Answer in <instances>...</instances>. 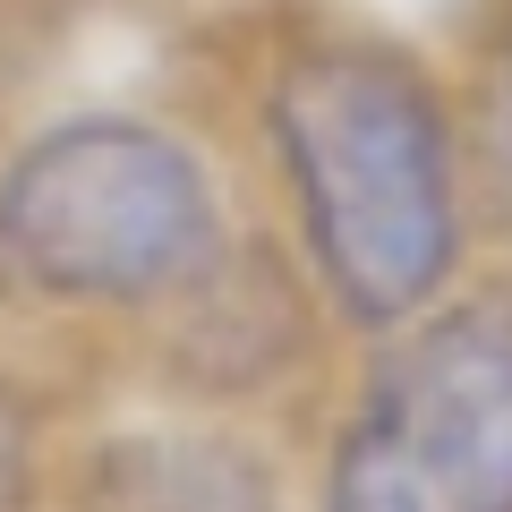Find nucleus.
<instances>
[{"mask_svg": "<svg viewBox=\"0 0 512 512\" xmlns=\"http://www.w3.org/2000/svg\"><path fill=\"white\" fill-rule=\"evenodd\" d=\"M0 512H43V427L9 376H0Z\"/></svg>", "mask_w": 512, "mask_h": 512, "instance_id": "6", "label": "nucleus"}, {"mask_svg": "<svg viewBox=\"0 0 512 512\" xmlns=\"http://www.w3.org/2000/svg\"><path fill=\"white\" fill-rule=\"evenodd\" d=\"M376 342L308 512H512V299H436Z\"/></svg>", "mask_w": 512, "mask_h": 512, "instance_id": "3", "label": "nucleus"}, {"mask_svg": "<svg viewBox=\"0 0 512 512\" xmlns=\"http://www.w3.org/2000/svg\"><path fill=\"white\" fill-rule=\"evenodd\" d=\"M231 248L205 154L137 111L52 120L0 171V274L43 308H180Z\"/></svg>", "mask_w": 512, "mask_h": 512, "instance_id": "2", "label": "nucleus"}, {"mask_svg": "<svg viewBox=\"0 0 512 512\" xmlns=\"http://www.w3.org/2000/svg\"><path fill=\"white\" fill-rule=\"evenodd\" d=\"M461 171H470V205L495 231H512V18H504V35H495V52H487V77H478Z\"/></svg>", "mask_w": 512, "mask_h": 512, "instance_id": "5", "label": "nucleus"}, {"mask_svg": "<svg viewBox=\"0 0 512 512\" xmlns=\"http://www.w3.org/2000/svg\"><path fill=\"white\" fill-rule=\"evenodd\" d=\"M291 231L342 325L393 333L461 274L470 171L436 77L393 43L333 35L282 60L265 94Z\"/></svg>", "mask_w": 512, "mask_h": 512, "instance_id": "1", "label": "nucleus"}, {"mask_svg": "<svg viewBox=\"0 0 512 512\" xmlns=\"http://www.w3.org/2000/svg\"><path fill=\"white\" fill-rule=\"evenodd\" d=\"M69 512H291V495L239 436H94Z\"/></svg>", "mask_w": 512, "mask_h": 512, "instance_id": "4", "label": "nucleus"}]
</instances>
